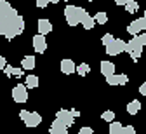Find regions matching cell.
Wrapping results in <instances>:
<instances>
[{
  "label": "cell",
  "mask_w": 146,
  "mask_h": 134,
  "mask_svg": "<svg viewBox=\"0 0 146 134\" xmlns=\"http://www.w3.org/2000/svg\"><path fill=\"white\" fill-rule=\"evenodd\" d=\"M25 31V19L11 7L7 0H0V33L7 40H12Z\"/></svg>",
  "instance_id": "1"
},
{
  "label": "cell",
  "mask_w": 146,
  "mask_h": 134,
  "mask_svg": "<svg viewBox=\"0 0 146 134\" xmlns=\"http://www.w3.org/2000/svg\"><path fill=\"white\" fill-rule=\"evenodd\" d=\"M87 11H84L82 7H77V5H66L64 7V17H66V23L70 26H77V25H82V17Z\"/></svg>",
  "instance_id": "2"
},
{
  "label": "cell",
  "mask_w": 146,
  "mask_h": 134,
  "mask_svg": "<svg viewBox=\"0 0 146 134\" xmlns=\"http://www.w3.org/2000/svg\"><path fill=\"white\" fill-rule=\"evenodd\" d=\"M144 47H146V44H144V42L141 40V37H139V35H136V37H132L131 40L127 42L125 52H129V54H131V57H132V61H137Z\"/></svg>",
  "instance_id": "3"
},
{
  "label": "cell",
  "mask_w": 146,
  "mask_h": 134,
  "mask_svg": "<svg viewBox=\"0 0 146 134\" xmlns=\"http://www.w3.org/2000/svg\"><path fill=\"white\" fill-rule=\"evenodd\" d=\"M19 117H21V120L25 122L26 127H36V125H40V122H42V117H40L36 111L21 110V111H19Z\"/></svg>",
  "instance_id": "4"
},
{
  "label": "cell",
  "mask_w": 146,
  "mask_h": 134,
  "mask_svg": "<svg viewBox=\"0 0 146 134\" xmlns=\"http://www.w3.org/2000/svg\"><path fill=\"white\" fill-rule=\"evenodd\" d=\"M125 47H127V42H123L122 38H113V40L106 45V54L108 56L122 54V52H125Z\"/></svg>",
  "instance_id": "5"
},
{
  "label": "cell",
  "mask_w": 146,
  "mask_h": 134,
  "mask_svg": "<svg viewBox=\"0 0 146 134\" xmlns=\"http://www.w3.org/2000/svg\"><path fill=\"white\" fill-rule=\"evenodd\" d=\"M12 99L16 103H26V99H28V87H26V84H17L16 87H12Z\"/></svg>",
  "instance_id": "6"
},
{
  "label": "cell",
  "mask_w": 146,
  "mask_h": 134,
  "mask_svg": "<svg viewBox=\"0 0 146 134\" xmlns=\"http://www.w3.org/2000/svg\"><path fill=\"white\" fill-rule=\"evenodd\" d=\"M146 30V17L143 16V17H137V19H134V21L127 26V31H129L132 37H136V35H139V33H143Z\"/></svg>",
  "instance_id": "7"
},
{
  "label": "cell",
  "mask_w": 146,
  "mask_h": 134,
  "mask_svg": "<svg viewBox=\"0 0 146 134\" xmlns=\"http://www.w3.org/2000/svg\"><path fill=\"white\" fill-rule=\"evenodd\" d=\"M33 47H35V51L38 52V54H42V52H45V49H47V42H45V35H42V33H36L35 37H33Z\"/></svg>",
  "instance_id": "8"
},
{
  "label": "cell",
  "mask_w": 146,
  "mask_h": 134,
  "mask_svg": "<svg viewBox=\"0 0 146 134\" xmlns=\"http://www.w3.org/2000/svg\"><path fill=\"white\" fill-rule=\"evenodd\" d=\"M106 82H108V85H125L127 75L125 73H113V75L106 77Z\"/></svg>",
  "instance_id": "9"
},
{
  "label": "cell",
  "mask_w": 146,
  "mask_h": 134,
  "mask_svg": "<svg viewBox=\"0 0 146 134\" xmlns=\"http://www.w3.org/2000/svg\"><path fill=\"white\" fill-rule=\"evenodd\" d=\"M56 115H58L56 119H59V120H61L63 124H66L68 127L73 125V122H75V115L71 113V110H59Z\"/></svg>",
  "instance_id": "10"
},
{
  "label": "cell",
  "mask_w": 146,
  "mask_h": 134,
  "mask_svg": "<svg viewBox=\"0 0 146 134\" xmlns=\"http://www.w3.org/2000/svg\"><path fill=\"white\" fill-rule=\"evenodd\" d=\"M49 132H50V134H68V125L63 124L59 119H56V120L50 124Z\"/></svg>",
  "instance_id": "11"
},
{
  "label": "cell",
  "mask_w": 146,
  "mask_h": 134,
  "mask_svg": "<svg viewBox=\"0 0 146 134\" xmlns=\"http://www.w3.org/2000/svg\"><path fill=\"white\" fill-rule=\"evenodd\" d=\"M36 28H38V33L47 35V33L52 31V23L49 21V19H45V17H40L38 23H36Z\"/></svg>",
  "instance_id": "12"
},
{
  "label": "cell",
  "mask_w": 146,
  "mask_h": 134,
  "mask_svg": "<svg viewBox=\"0 0 146 134\" xmlns=\"http://www.w3.org/2000/svg\"><path fill=\"white\" fill-rule=\"evenodd\" d=\"M61 71L64 75H71L73 71H77V66L73 63V59H63L61 61Z\"/></svg>",
  "instance_id": "13"
},
{
  "label": "cell",
  "mask_w": 146,
  "mask_h": 134,
  "mask_svg": "<svg viewBox=\"0 0 146 134\" xmlns=\"http://www.w3.org/2000/svg\"><path fill=\"white\" fill-rule=\"evenodd\" d=\"M96 23H98V21H96V17H92L89 12L84 14V17H82V26H84L85 30H92Z\"/></svg>",
  "instance_id": "14"
},
{
  "label": "cell",
  "mask_w": 146,
  "mask_h": 134,
  "mask_svg": "<svg viewBox=\"0 0 146 134\" xmlns=\"http://www.w3.org/2000/svg\"><path fill=\"white\" fill-rule=\"evenodd\" d=\"M101 73L104 77H110L115 73V65L111 61H101Z\"/></svg>",
  "instance_id": "15"
},
{
  "label": "cell",
  "mask_w": 146,
  "mask_h": 134,
  "mask_svg": "<svg viewBox=\"0 0 146 134\" xmlns=\"http://www.w3.org/2000/svg\"><path fill=\"white\" fill-rule=\"evenodd\" d=\"M21 66H23V70H33L35 68V57L33 56H25L23 59H21Z\"/></svg>",
  "instance_id": "16"
},
{
  "label": "cell",
  "mask_w": 146,
  "mask_h": 134,
  "mask_svg": "<svg viewBox=\"0 0 146 134\" xmlns=\"http://www.w3.org/2000/svg\"><path fill=\"white\" fill-rule=\"evenodd\" d=\"M139 110H141V103L137 99L129 101V105H127V113H129V115H136Z\"/></svg>",
  "instance_id": "17"
},
{
  "label": "cell",
  "mask_w": 146,
  "mask_h": 134,
  "mask_svg": "<svg viewBox=\"0 0 146 134\" xmlns=\"http://www.w3.org/2000/svg\"><path fill=\"white\" fill-rule=\"evenodd\" d=\"M122 131H123V125L120 124V122H117V120H113V122H110V134H122Z\"/></svg>",
  "instance_id": "18"
},
{
  "label": "cell",
  "mask_w": 146,
  "mask_h": 134,
  "mask_svg": "<svg viewBox=\"0 0 146 134\" xmlns=\"http://www.w3.org/2000/svg\"><path fill=\"white\" fill-rule=\"evenodd\" d=\"M26 87H28V89L38 87V77H36V75H28V77H26Z\"/></svg>",
  "instance_id": "19"
},
{
  "label": "cell",
  "mask_w": 146,
  "mask_h": 134,
  "mask_svg": "<svg viewBox=\"0 0 146 134\" xmlns=\"http://www.w3.org/2000/svg\"><path fill=\"white\" fill-rule=\"evenodd\" d=\"M137 9H139V4L136 2V0H129V2L125 4V11L129 12V14H136Z\"/></svg>",
  "instance_id": "20"
},
{
  "label": "cell",
  "mask_w": 146,
  "mask_h": 134,
  "mask_svg": "<svg viewBox=\"0 0 146 134\" xmlns=\"http://www.w3.org/2000/svg\"><path fill=\"white\" fill-rule=\"evenodd\" d=\"M89 71H90V66H89L87 63H80V65L77 66V73H78L80 77H85Z\"/></svg>",
  "instance_id": "21"
},
{
  "label": "cell",
  "mask_w": 146,
  "mask_h": 134,
  "mask_svg": "<svg viewBox=\"0 0 146 134\" xmlns=\"http://www.w3.org/2000/svg\"><path fill=\"white\" fill-rule=\"evenodd\" d=\"M94 17H96V21H98L99 25H106V21H108V16H106V12H98Z\"/></svg>",
  "instance_id": "22"
},
{
  "label": "cell",
  "mask_w": 146,
  "mask_h": 134,
  "mask_svg": "<svg viewBox=\"0 0 146 134\" xmlns=\"http://www.w3.org/2000/svg\"><path fill=\"white\" fill-rule=\"evenodd\" d=\"M103 120H106V122H113V120H115V113H113L111 110H106V111L103 113Z\"/></svg>",
  "instance_id": "23"
},
{
  "label": "cell",
  "mask_w": 146,
  "mask_h": 134,
  "mask_svg": "<svg viewBox=\"0 0 146 134\" xmlns=\"http://www.w3.org/2000/svg\"><path fill=\"white\" fill-rule=\"evenodd\" d=\"M111 40H113V35H111V33H106V35L103 37V40H101V42H103V45L106 47V45H108L110 42H111Z\"/></svg>",
  "instance_id": "24"
},
{
  "label": "cell",
  "mask_w": 146,
  "mask_h": 134,
  "mask_svg": "<svg viewBox=\"0 0 146 134\" xmlns=\"http://www.w3.org/2000/svg\"><path fill=\"white\" fill-rule=\"evenodd\" d=\"M14 71H16V68H12V66H5V70H4V73L7 75V77H14Z\"/></svg>",
  "instance_id": "25"
},
{
  "label": "cell",
  "mask_w": 146,
  "mask_h": 134,
  "mask_svg": "<svg viewBox=\"0 0 146 134\" xmlns=\"http://www.w3.org/2000/svg\"><path fill=\"white\" fill-rule=\"evenodd\" d=\"M122 134H136V129H134L132 125H127V127H123Z\"/></svg>",
  "instance_id": "26"
},
{
  "label": "cell",
  "mask_w": 146,
  "mask_h": 134,
  "mask_svg": "<svg viewBox=\"0 0 146 134\" xmlns=\"http://www.w3.org/2000/svg\"><path fill=\"white\" fill-rule=\"evenodd\" d=\"M47 5H49V0H36V7L44 9V7H47Z\"/></svg>",
  "instance_id": "27"
},
{
  "label": "cell",
  "mask_w": 146,
  "mask_h": 134,
  "mask_svg": "<svg viewBox=\"0 0 146 134\" xmlns=\"http://www.w3.org/2000/svg\"><path fill=\"white\" fill-rule=\"evenodd\" d=\"M78 134H94V131H92V129H90V127H82Z\"/></svg>",
  "instance_id": "28"
},
{
  "label": "cell",
  "mask_w": 146,
  "mask_h": 134,
  "mask_svg": "<svg viewBox=\"0 0 146 134\" xmlns=\"http://www.w3.org/2000/svg\"><path fill=\"white\" fill-rule=\"evenodd\" d=\"M5 66H7V59H5V57L2 56V57H0V68H2V70H5Z\"/></svg>",
  "instance_id": "29"
},
{
  "label": "cell",
  "mask_w": 146,
  "mask_h": 134,
  "mask_svg": "<svg viewBox=\"0 0 146 134\" xmlns=\"http://www.w3.org/2000/svg\"><path fill=\"white\" fill-rule=\"evenodd\" d=\"M139 92H141L143 96H146V82H143V84H141V87H139Z\"/></svg>",
  "instance_id": "30"
},
{
  "label": "cell",
  "mask_w": 146,
  "mask_h": 134,
  "mask_svg": "<svg viewBox=\"0 0 146 134\" xmlns=\"http://www.w3.org/2000/svg\"><path fill=\"white\" fill-rule=\"evenodd\" d=\"M127 2H129V0H115V4H117V5H123V7H125Z\"/></svg>",
  "instance_id": "31"
},
{
  "label": "cell",
  "mask_w": 146,
  "mask_h": 134,
  "mask_svg": "<svg viewBox=\"0 0 146 134\" xmlns=\"http://www.w3.org/2000/svg\"><path fill=\"white\" fill-rule=\"evenodd\" d=\"M23 75V70L21 68H16V71H14V77H21Z\"/></svg>",
  "instance_id": "32"
},
{
  "label": "cell",
  "mask_w": 146,
  "mask_h": 134,
  "mask_svg": "<svg viewBox=\"0 0 146 134\" xmlns=\"http://www.w3.org/2000/svg\"><path fill=\"white\" fill-rule=\"evenodd\" d=\"M49 2H50V4H58V2H59V0H49Z\"/></svg>",
  "instance_id": "33"
},
{
  "label": "cell",
  "mask_w": 146,
  "mask_h": 134,
  "mask_svg": "<svg viewBox=\"0 0 146 134\" xmlns=\"http://www.w3.org/2000/svg\"><path fill=\"white\" fill-rule=\"evenodd\" d=\"M143 16H144V17H146V11H144V14H143Z\"/></svg>",
  "instance_id": "34"
},
{
  "label": "cell",
  "mask_w": 146,
  "mask_h": 134,
  "mask_svg": "<svg viewBox=\"0 0 146 134\" xmlns=\"http://www.w3.org/2000/svg\"><path fill=\"white\" fill-rule=\"evenodd\" d=\"M87 2H92V0H87Z\"/></svg>",
  "instance_id": "35"
},
{
  "label": "cell",
  "mask_w": 146,
  "mask_h": 134,
  "mask_svg": "<svg viewBox=\"0 0 146 134\" xmlns=\"http://www.w3.org/2000/svg\"><path fill=\"white\" fill-rule=\"evenodd\" d=\"M63 2H68V0H63Z\"/></svg>",
  "instance_id": "36"
},
{
  "label": "cell",
  "mask_w": 146,
  "mask_h": 134,
  "mask_svg": "<svg viewBox=\"0 0 146 134\" xmlns=\"http://www.w3.org/2000/svg\"><path fill=\"white\" fill-rule=\"evenodd\" d=\"M144 49H146V47H144Z\"/></svg>",
  "instance_id": "37"
},
{
  "label": "cell",
  "mask_w": 146,
  "mask_h": 134,
  "mask_svg": "<svg viewBox=\"0 0 146 134\" xmlns=\"http://www.w3.org/2000/svg\"><path fill=\"white\" fill-rule=\"evenodd\" d=\"M77 134H78V132H77Z\"/></svg>",
  "instance_id": "38"
}]
</instances>
